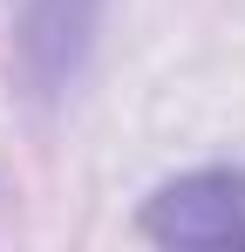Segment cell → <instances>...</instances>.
Here are the masks:
<instances>
[{
	"label": "cell",
	"instance_id": "6da1fadb",
	"mask_svg": "<svg viewBox=\"0 0 245 252\" xmlns=\"http://www.w3.org/2000/svg\"><path fill=\"white\" fill-rule=\"evenodd\" d=\"M143 232L157 246H245V170H184L150 191Z\"/></svg>",
	"mask_w": 245,
	"mask_h": 252
},
{
	"label": "cell",
	"instance_id": "7a4b0ae2",
	"mask_svg": "<svg viewBox=\"0 0 245 252\" xmlns=\"http://www.w3.org/2000/svg\"><path fill=\"white\" fill-rule=\"evenodd\" d=\"M102 0H21V68L41 95H61L89 62Z\"/></svg>",
	"mask_w": 245,
	"mask_h": 252
}]
</instances>
